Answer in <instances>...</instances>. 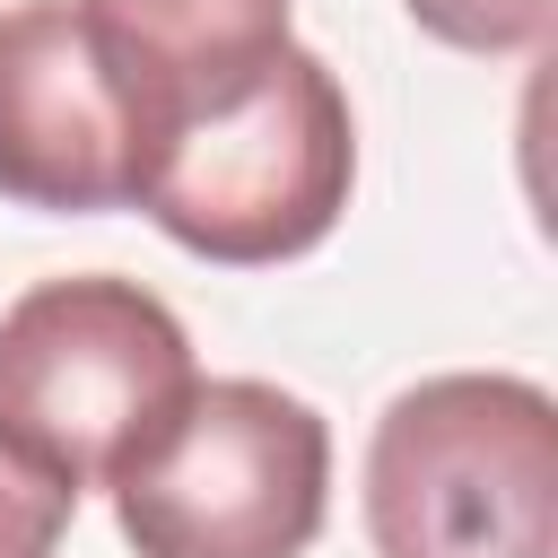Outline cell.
<instances>
[{"mask_svg": "<svg viewBox=\"0 0 558 558\" xmlns=\"http://www.w3.org/2000/svg\"><path fill=\"white\" fill-rule=\"evenodd\" d=\"M331 506V427L262 375H209L113 471L140 558H305Z\"/></svg>", "mask_w": 558, "mask_h": 558, "instance_id": "277c9868", "label": "cell"}, {"mask_svg": "<svg viewBox=\"0 0 558 558\" xmlns=\"http://www.w3.org/2000/svg\"><path fill=\"white\" fill-rule=\"evenodd\" d=\"M192 384V340L140 279H44L0 314V445L52 471L70 497L113 488V471L183 410Z\"/></svg>", "mask_w": 558, "mask_h": 558, "instance_id": "3957f363", "label": "cell"}, {"mask_svg": "<svg viewBox=\"0 0 558 558\" xmlns=\"http://www.w3.org/2000/svg\"><path fill=\"white\" fill-rule=\"evenodd\" d=\"M140 113V166L174 113L235 87L288 44V0H78Z\"/></svg>", "mask_w": 558, "mask_h": 558, "instance_id": "8992f818", "label": "cell"}, {"mask_svg": "<svg viewBox=\"0 0 558 558\" xmlns=\"http://www.w3.org/2000/svg\"><path fill=\"white\" fill-rule=\"evenodd\" d=\"M357 183V122L323 52L296 35L235 87L174 113L140 166V209L201 262L262 270L314 253Z\"/></svg>", "mask_w": 558, "mask_h": 558, "instance_id": "6da1fadb", "label": "cell"}, {"mask_svg": "<svg viewBox=\"0 0 558 558\" xmlns=\"http://www.w3.org/2000/svg\"><path fill=\"white\" fill-rule=\"evenodd\" d=\"M70 488L52 471H35L26 453L0 445V558H52L61 532H70Z\"/></svg>", "mask_w": 558, "mask_h": 558, "instance_id": "ba28073f", "label": "cell"}, {"mask_svg": "<svg viewBox=\"0 0 558 558\" xmlns=\"http://www.w3.org/2000/svg\"><path fill=\"white\" fill-rule=\"evenodd\" d=\"M0 192L61 218L140 192V113L78 0L0 9Z\"/></svg>", "mask_w": 558, "mask_h": 558, "instance_id": "5b68a950", "label": "cell"}, {"mask_svg": "<svg viewBox=\"0 0 558 558\" xmlns=\"http://www.w3.org/2000/svg\"><path fill=\"white\" fill-rule=\"evenodd\" d=\"M375 558H558V401L532 375H427L366 445Z\"/></svg>", "mask_w": 558, "mask_h": 558, "instance_id": "7a4b0ae2", "label": "cell"}, {"mask_svg": "<svg viewBox=\"0 0 558 558\" xmlns=\"http://www.w3.org/2000/svg\"><path fill=\"white\" fill-rule=\"evenodd\" d=\"M401 9L453 52H532L549 44L558 17V0H401Z\"/></svg>", "mask_w": 558, "mask_h": 558, "instance_id": "52a82bcc", "label": "cell"}]
</instances>
